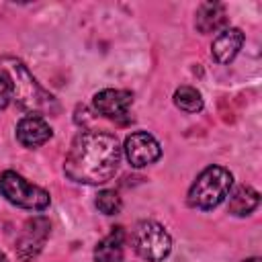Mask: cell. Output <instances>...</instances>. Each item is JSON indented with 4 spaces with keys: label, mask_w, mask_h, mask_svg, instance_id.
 <instances>
[{
    "label": "cell",
    "mask_w": 262,
    "mask_h": 262,
    "mask_svg": "<svg viewBox=\"0 0 262 262\" xmlns=\"http://www.w3.org/2000/svg\"><path fill=\"white\" fill-rule=\"evenodd\" d=\"M123 244H125V229L121 225L113 227L106 237H102L94 248L96 262H123Z\"/></svg>",
    "instance_id": "cell-12"
},
{
    "label": "cell",
    "mask_w": 262,
    "mask_h": 262,
    "mask_svg": "<svg viewBox=\"0 0 262 262\" xmlns=\"http://www.w3.org/2000/svg\"><path fill=\"white\" fill-rule=\"evenodd\" d=\"M92 102H94V108L98 115L113 119V121H123L129 115V108L133 104V94L129 90L104 88L94 94Z\"/></svg>",
    "instance_id": "cell-8"
},
{
    "label": "cell",
    "mask_w": 262,
    "mask_h": 262,
    "mask_svg": "<svg viewBox=\"0 0 262 262\" xmlns=\"http://www.w3.org/2000/svg\"><path fill=\"white\" fill-rule=\"evenodd\" d=\"M174 104L184 113H199L203 108V96L192 86H180L174 92Z\"/></svg>",
    "instance_id": "cell-14"
},
{
    "label": "cell",
    "mask_w": 262,
    "mask_h": 262,
    "mask_svg": "<svg viewBox=\"0 0 262 262\" xmlns=\"http://www.w3.org/2000/svg\"><path fill=\"white\" fill-rule=\"evenodd\" d=\"M260 205V194L256 188L252 186H237L231 194H229V213L237 215V217H246L252 211H256V207Z\"/></svg>",
    "instance_id": "cell-13"
},
{
    "label": "cell",
    "mask_w": 262,
    "mask_h": 262,
    "mask_svg": "<svg viewBox=\"0 0 262 262\" xmlns=\"http://www.w3.org/2000/svg\"><path fill=\"white\" fill-rule=\"evenodd\" d=\"M49 231H51V225L45 217H33L25 223L18 239H16V256L23 260V262H29L33 258H37L49 237Z\"/></svg>",
    "instance_id": "cell-6"
},
{
    "label": "cell",
    "mask_w": 262,
    "mask_h": 262,
    "mask_svg": "<svg viewBox=\"0 0 262 262\" xmlns=\"http://www.w3.org/2000/svg\"><path fill=\"white\" fill-rule=\"evenodd\" d=\"M119 164L121 145L115 135L84 131L72 141L63 172L70 180L80 184H104L115 176Z\"/></svg>",
    "instance_id": "cell-1"
},
{
    "label": "cell",
    "mask_w": 262,
    "mask_h": 262,
    "mask_svg": "<svg viewBox=\"0 0 262 262\" xmlns=\"http://www.w3.org/2000/svg\"><path fill=\"white\" fill-rule=\"evenodd\" d=\"M242 262H260V258L254 256V258H248V260H242Z\"/></svg>",
    "instance_id": "cell-17"
},
{
    "label": "cell",
    "mask_w": 262,
    "mask_h": 262,
    "mask_svg": "<svg viewBox=\"0 0 262 262\" xmlns=\"http://www.w3.org/2000/svg\"><path fill=\"white\" fill-rule=\"evenodd\" d=\"M231 186H233V176L227 168L209 166L192 182L188 190V205L194 209L211 211L229 196Z\"/></svg>",
    "instance_id": "cell-3"
},
{
    "label": "cell",
    "mask_w": 262,
    "mask_h": 262,
    "mask_svg": "<svg viewBox=\"0 0 262 262\" xmlns=\"http://www.w3.org/2000/svg\"><path fill=\"white\" fill-rule=\"evenodd\" d=\"M246 37L239 29L235 27H227L223 29L211 43V55L217 63H229L233 61V57L239 53L242 45H244Z\"/></svg>",
    "instance_id": "cell-10"
},
{
    "label": "cell",
    "mask_w": 262,
    "mask_h": 262,
    "mask_svg": "<svg viewBox=\"0 0 262 262\" xmlns=\"http://www.w3.org/2000/svg\"><path fill=\"white\" fill-rule=\"evenodd\" d=\"M51 135H53V131L41 115H27L16 125V139L20 145H25L29 149L47 143L51 139Z\"/></svg>",
    "instance_id": "cell-9"
},
{
    "label": "cell",
    "mask_w": 262,
    "mask_h": 262,
    "mask_svg": "<svg viewBox=\"0 0 262 262\" xmlns=\"http://www.w3.org/2000/svg\"><path fill=\"white\" fill-rule=\"evenodd\" d=\"M0 262H8V260H6V256H4V252H0Z\"/></svg>",
    "instance_id": "cell-18"
},
{
    "label": "cell",
    "mask_w": 262,
    "mask_h": 262,
    "mask_svg": "<svg viewBox=\"0 0 262 262\" xmlns=\"http://www.w3.org/2000/svg\"><path fill=\"white\" fill-rule=\"evenodd\" d=\"M10 98H12L10 84H8V80H6L4 76H0V111H4V108L8 106Z\"/></svg>",
    "instance_id": "cell-16"
},
{
    "label": "cell",
    "mask_w": 262,
    "mask_h": 262,
    "mask_svg": "<svg viewBox=\"0 0 262 262\" xmlns=\"http://www.w3.org/2000/svg\"><path fill=\"white\" fill-rule=\"evenodd\" d=\"M0 63L4 70V78L10 84L12 98L18 102L20 108L29 111L31 115H43V113L57 111L55 98L47 90L41 88V84L33 78V74L27 70L23 61L14 57H4Z\"/></svg>",
    "instance_id": "cell-2"
},
{
    "label": "cell",
    "mask_w": 262,
    "mask_h": 262,
    "mask_svg": "<svg viewBox=\"0 0 262 262\" xmlns=\"http://www.w3.org/2000/svg\"><path fill=\"white\" fill-rule=\"evenodd\" d=\"M227 25V12L225 6L219 2H203L196 10L194 27L201 33H217Z\"/></svg>",
    "instance_id": "cell-11"
},
{
    "label": "cell",
    "mask_w": 262,
    "mask_h": 262,
    "mask_svg": "<svg viewBox=\"0 0 262 262\" xmlns=\"http://www.w3.org/2000/svg\"><path fill=\"white\" fill-rule=\"evenodd\" d=\"M0 192L8 203L20 209L43 211L49 207V192L37 184H31L27 178L12 170L0 174Z\"/></svg>",
    "instance_id": "cell-4"
},
{
    "label": "cell",
    "mask_w": 262,
    "mask_h": 262,
    "mask_svg": "<svg viewBox=\"0 0 262 262\" xmlns=\"http://www.w3.org/2000/svg\"><path fill=\"white\" fill-rule=\"evenodd\" d=\"M94 203H96V209L104 215H117L123 207V201L115 190H100Z\"/></svg>",
    "instance_id": "cell-15"
},
{
    "label": "cell",
    "mask_w": 262,
    "mask_h": 262,
    "mask_svg": "<svg viewBox=\"0 0 262 262\" xmlns=\"http://www.w3.org/2000/svg\"><path fill=\"white\" fill-rule=\"evenodd\" d=\"M133 246L143 260L162 262L164 258H168L172 250V237L164 229V225L145 219V221H139L133 229Z\"/></svg>",
    "instance_id": "cell-5"
},
{
    "label": "cell",
    "mask_w": 262,
    "mask_h": 262,
    "mask_svg": "<svg viewBox=\"0 0 262 262\" xmlns=\"http://www.w3.org/2000/svg\"><path fill=\"white\" fill-rule=\"evenodd\" d=\"M125 156L129 160V164L133 168H143L154 164L156 160H160L162 156V147L158 143V139L154 135H149L147 131H135L125 139Z\"/></svg>",
    "instance_id": "cell-7"
}]
</instances>
